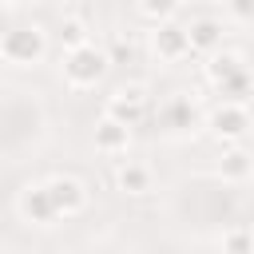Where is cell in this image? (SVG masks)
<instances>
[{
	"mask_svg": "<svg viewBox=\"0 0 254 254\" xmlns=\"http://www.w3.org/2000/svg\"><path fill=\"white\" fill-rule=\"evenodd\" d=\"M111 64H115L111 52L99 48L95 40H87V44L64 48V56H60V79H64L67 91H91V87L103 83V75L111 71Z\"/></svg>",
	"mask_w": 254,
	"mask_h": 254,
	"instance_id": "6da1fadb",
	"label": "cell"
},
{
	"mask_svg": "<svg viewBox=\"0 0 254 254\" xmlns=\"http://www.w3.org/2000/svg\"><path fill=\"white\" fill-rule=\"evenodd\" d=\"M48 56V32L40 24H12L0 36V60L8 67H36Z\"/></svg>",
	"mask_w": 254,
	"mask_h": 254,
	"instance_id": "7a4b0ae2",
	"label": "cell"
},
{
	"mask_svg": "<svg viewBox=\"0 0 254 254\" xmlns=\"http://www.w3.org/2000/svg\"><path fill=\"white\" fill-rule=\"evenodd\" d=\"M202 75H206V83L218 87L226 99H246V91H250V67H246V60H242L238 52H230V48L210 52L206 64H202Z\"/></svg>",
	"mask_w": 254,
	"mask_h": 254,
	"instance_id": "3957f363",
	"label": "cell"
},
{
	"mask_svg": "<svg viewBox=\"0 0 254 254\" xmlns=\"http://www.w3.org/2000/svg\"><path fill=\"white\" fill-rule=\"evenodd\" d=\"M44 187H48V194H52V202H56L60 222L79 218V214L91 206V190H87V183H83L79 175H64V171H60V175H48Z\"/></svg>",
	"mask_w": 254,
	"mask_h": 254,
	"instance_id": "277c9868",
	"label": "cell"
},
{
	"mask_svg": "<svg viewBox=\"0 0 254 254\" xmlns=\"http://www.w3.org/2000/svg\"><path fill=\"white\" fill-rule=\"evenodd\" d=\"M206 127H210V135H214L218 143H242L246 131H250V111H246L242 99H222V103L210 111Z\"/></svg>",
	"mask_w": 254,
	"mask_h": 254,
	"instance_id": "5b68a950",
	"label": "cell"
},
{
	"mask_svg": "<svg viewBox=\"0 0 254 254\" xmlns=\"http://www.w3.org/2000/svg\"><path fill=\"white\" fill-rule=\"evenodd\" d=\"M103 111L115 115V119H123L127 127H139V123L147 119V111H151V95H147L143 83H123V87H115V91L107 95Z\"/></svg>",
	"mask_w": 254,
	"mask_h": 254,
	"instance_id": "8992f818",
	"label": "cell"
},
{
	"mask_svg": "<svg viewBox=\"0 0 254 254\" xmlns=\"http://www.w3.org/2000/svg\"><path fill=\"white\" fill-rule=\"evenodd\" d=\"M16 214H20L24 222H32V226H56V222H60L56 202H52L44 179H40V183H28V187L16 194Z\"/></svg>",
	"mask_w": 254,
	"mask_h": 254,
	"instance_id": "52a82bcc",
	"label": "cell"
},
{
	"mask_svg": "<svg viewBox=\"0 0 254 254\" xmlns=\"http://www.w3.org/2000/svg\"><path fill=\"white\" fill-rule=\"evenodd\" d=\"M111 183H115V190H123V194H131V198H143V194L155 190V171H151V163H143V159H115Z\"/></svg>",
	"mask_w": 254,
	"mask_h": 254,
	"instance_id": "ba28073f",
	"label": "cell"
},
{
	"mask_svg": "<svg viewBox=\"0 0 254 254\" xmlns=\"http://www.w3.org/2000/svg\"><path fill=\"white\" fill-rule=\"evenodd\" d=\"M151 52H155L163 64H179V60L194 56V48H190V32L179 28L175 20H171V24H155V28H151Z\"/></svg>",
	"mask_w": 254,
	"mask_h": 254,
	"instance_id": "9c48e42d",
	"label": "cell"
},
{
	"mask_svg": "<svg viewBox=\"0 0 254 254\" xmlns=\"http://www.w3.org/2000/svg\"><path fill=\"white\" fill-rule=\"evenodd\" d=\"M131 131L135 127H127L123 119H115V115H99V123H95V131H91V147L103 155V159H119V155H127V147H131Z\"/></svg>",
	"mask_w": 254,
	"mask_h": 254,
	"instance_id": "30bf717a",
	"label": "cell"
},
{
	"mask_svg": "<svg viewBox=\"0 0 254 254\" xmlns=\"http://www.w3.org/2000/svg\"><path fill=\"white\" fill-rule=\"evenodd\" d=\"M254 175V159L238 147V143H230V151L222 155V163H218V179L222 183H246Z\"/></svg>",
	"mask_w": 254,
	"mask_h": 254,
	"instance_id": "8fae6325",
	"label": "cell"
},
{
	"mask_svg": "<svg viewBox=\"0 0 254 254\" xmlns=\"http://www.w3.org/2000/svg\"><path fill=\"white\" fill-rule=\"evenodd\" d=\"M187 32H190V48H194V56H210V52L222 48V24H218V20H194Z\"/></svg>",
	"mask_w": 254,
	"mask_h": 254,
	"instance_id": "7c38bea8",
	"label": "cell"
},
{
	"mask_svg": "<svg viewBox=\"0 0 254 254\" xmlns=\"http://www.w3.org/2000/svg\"><path fill=\"white\" fill-rule=\"evenodd\" d=\"M135 12L143 24H171L179 12H183V0H135Z\"/></svg>",
	"mask_w": 254,
	"mask_h": 254,
	"instance_id": "4fadbf2b",
	"label": "cell"
},
{
	"mask_svg": "<svg viewBox=\"0 0 254 254\" xmlns=\"http://www.w3.org/2000/svg\"><path fill=\"white\" fill-rule=\"evenodd\" d=\"M163 119H167V127L171 131H183V127H190V99L187 95H171L167 103H163Z\"/></svg>",
	"mask_w": 254,
	"mask_h": 254,
	"instance_id": "5bb4252c",
	"label": "cell"
},
{
	"mask_svg": "<svg viewBox=\"0 0 254 254\" xmlns=\"http://www.w3.org/2000/svg\"><path fill=\"white\" fill-rule=\"evenodd\" d=\"M60 40H64V48H75V44H87L91 32H87V24L79 16H64L60 20Z\"/></svg>",
	"mask_w": 254,
	"mask_h": 254,
	"instance_id": "9a60e30c",
	"label": "cell"
},
{
	"mask_svg": "<svg viewBox=\"0 0 254 254\" xmlns=\"http://www.w3.org/2000/svg\"><path fill=\"white\" fill-rule=\"evenodd\" d=\"M218 242H222L226 250H254V234H250V230H226Z\"/></svg>",
	"mask_w": 254,
	"mask_h": 254,
	"instance_id": "2e32d148",
	"label": "cell"
},
{
	"mask_svg": "<svg viewBox=\"0 0 254 254\" xmlns=\"http://www.w3.org/2000/svg\"><path fill=\"white\" fill-rule=\"evenodd\" d=\"M226 12L238 20H254V0H226Z\"/></svg>",
	"mask_w": 254,
	"mask_h": 254,
	"instance_id": "e0dca14e",
	"label": "cell"
}]
</instances>
